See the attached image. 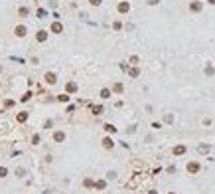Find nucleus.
Wrapping results in <instances>:
<instances>
[{"mask_svg": "<svg viewBox=\"0 0 215 194\" xmlns=\"http://www.w3.org/2000/svg\"><path fill=\"white\" fill-rule=\"evenodd\" d=\"M183 151H186V147H176V148H174V153H176V155H182Z\"/></svg>", "mask_w": 215, "mask_h": 194, "instance_id": "nucleus-3", "label": "nucleus"}, {"mask_svg": "<svg viewBox=\"0 0 215 194\" xmlns=\"http://www.w3.org/2000/svg\"><path fill=\"white\" fill-rule=\"evenodd\" d=\"M16 34H20V36H24V34H26V30H24V28H18V30H16Z\"/></svg>", "mask_w": 215, "mask_h": 194, "instance_id": "nucleus-7", "label": "nucleus"}, {"mask_svg": "<svg viewBox=\"0 0 215 194\" xmlns=\"http://www.w3.org/2000/svg\"><path fill=\"white\" fill-rule=\"evenodd\" d=\"M170 194H174V192H170Z\"/></svg>", "mask_w": 215, "mask_h": 194, "instance_id": "nucleus-10", "label": "nucleus"}, {"mask_svg": "<svg viewBox=\"0 0 215 194\" xmlns=\"http://www.w3.org/2000/svg\"><path fill=\"white\" fill-rule=\"evenodd\" d=\"M188 170H190V172H197V170H199V165H197V162H190V165H188Z\"/></svg>", "mask_w": 215, "mask_h": 194, "instance_id": "nucleus-1", "label": "nucleus"}, {"mask_svg": "<svg viewBox=\"0 0 215 194\" xmlns=\"http://www.w3.org/2000/svg\"><path fill=\"white\" fill-rule=\"evenodd\" d=\"M53 139H55L57 143H61V141L65 139V133H55V137H53Z\"/></svg>", "mask_w": 215, "mask_h": 194, "instance_id": "nucleus-2", "label": "nucleus"}, {"mask_svg": "<svg viewBox=\"0 0 215 194\" xmlns=\"http://www.w3.org/2000/svg\"><path fill=\"white\" fill-rule=\"evenodd\" d=\"M199 151H201V153H207V151H209V147H205V145H201V147H199Z\"/></svg>", "mask_w": 215, "mask_h": 194, "instance_id": "nucleus-6", "label": "nucleus"}, {"mask_svg": "<svg viewBox=\"0 0 215 194\" xmlns=\"http://www.w3.org/2000/svg\"><path fill=\"white\" fill-rule=\"evenodd\" d=\"M0 176H6V168H0Z\"/></svg>", "mask_w": 215, "mask_h": 194, "instance_id": "nucleus-8", "label": "nucleus"}, {"mask_svg": "<svg viewBox=\"0 0 215 194\" xmlns=\"http://www.w3.org/2000/svg\"><path fill=\"white\" fill-rule=\"evenodd\" d=\"M45 79H48L50 83H53V81H55V75H53V73H48V75H45Z\"/></svg>", "mask_w": 215, "mask_h": 194, "instance_id": "nucleus-4", "label": "nucleus"}, {"mask_svg": "<svg viewBox=\"0 0 215 194\" xmlns=\"http://www.w3.org/2000/svg\"><path fill=\"white\" fill-rule=\"evenodd\" d=\"M91 2H93V4H99V2H101V0H91Z\"/></svg>", "mask_w": 215, "mask_h": 194, "instance_id": "nucleus-9", "label": "nucleus"}, {"mask_svg": "<svg viewBox=\"0 0 215 194\" xmlns=\"http://www.w3.org/2000/svg\"><path fill=\"white\" fill-rule=\"evenodd\" d=\"M103 145H105L107 148H111V147H113V141H111V139H105V141H103Z\"/></svg>", "mask_w": 215, "mask_h": 194, "instance_id": "nucleus-5", "label": "nucleus"}]
</instances>
